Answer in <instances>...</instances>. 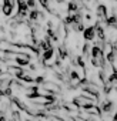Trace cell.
<instances>
[{
	"mask_svg": "<svg viewBox=\"0 0 117 121\" xmlns=\"http://www.w3.org/2000/svg\"><path fill=\"white\" fill-rule=\"evenodd\" d=\"M83 39L86 40V41H93L94 39H96V27L91 24V26H89V27H86L84 30H83Z\"/></svg>",
	"mask_w": 117,
	"mask_h": 121,
	"instance_id": "obj_3",
	"label": "cell"
},
{
	"mask_svg": "<svg viewBox=\"0 0 117 121\" xmlns=\"http://www.w3.org/2000/svg\"><path fill=\"white\" fill-rule=\"evenodd\" d=\"M114 2H117V0H114Z\"/></svg>",
	"mask_w": 117,
	"mask_h": 121,
	"instance_id": "obj_8",
	"label": "cell"
},
{
	"mask_svg": "<svg viewBox=\"0 0 117 121\" xmlns=\"http://www.w3.org/2000/svg\"><path fill=\"white\" fill-rule=\"evenodd\" d=\"M39 2H40V4H41L46 10L49 9V0H39Z\"/></svg>",
	"mask_w": 117,
	"mask_h": 121,
	"instance_id": "obj_6",
	"label": "cell"
},
{
	"mask_svg": "<svg viewBox=\"0 0 117 121\" xmlns=\"http://www.w3.org/2000/svg\"><path fill=\"white\" fill-rule=\"evenodd\" d=\"M10 2H13V3H14V2H16V0H10Z\"/></svg>",
	"mask_w": 117,
	"mask_h": 121,
	"instance_id": "obj_7",
	"label": "cell"
},
{
	"mask_svg": "<svg viewBox=\"0 0 117 121\" xmlns=\"http://www.w3.org/2000/svg\"><path fill=\"white\" fill-rule=\"evenodd\" d=\"M26 4L29 9H34L36 7V0H26Z\"/></svg>",
	"mask_w": 117,
	"mask_h": 121,
	"instance_id": "obj_5",
	"label": "cell"
},
{
	"mask_svg": "<svg viewBox=\"0 0 117 121\" xmlns=\"http://www.w3.org/2000/svg\"><path fill=\"white\" fill-rule=\"evenodd\" d=\"M96 16L101 22H106V19L108 17L107 16V7H106V4H97L96 6Z\"/></svg>",
	"mask_w": 117,
	"mask_h": 121,
	"instance_id": "obj_4",
	"label": "cell"
},
{
	"mask_svg": "<svg viewBox=\"0 0 117 121\" xmlns=\"http://www.w3.org/2000/svg\"><path fill=\"white\" fill-rule=\"evenodd\" d=\"M41 60H43V64L44 66H47L50 61H53V60H54V48L49 47L47 50H44L43 54H41Z\"/></svg>",
	"mask_w": 117,
	"mask_h": 121,
	"instance_id": "obj_2",
	"label": "cell"
},
{
	"mask_svg": "<svg viewBox=\"0 0 117 121\" xmlns=\"http://www.w3.org/2000/svg\"><path fill=\"white\" fill-rule=\"evenodd\" d=\"M13 10H14V3L10 2V0H3V3H2V13H3V16L10 17L13 14Z\"/></svg>",
	"mask_w": 117,
	"mask_h": 121,
	"instance_id": "obj_1",
	"label": "cell"
}]
</instances>
